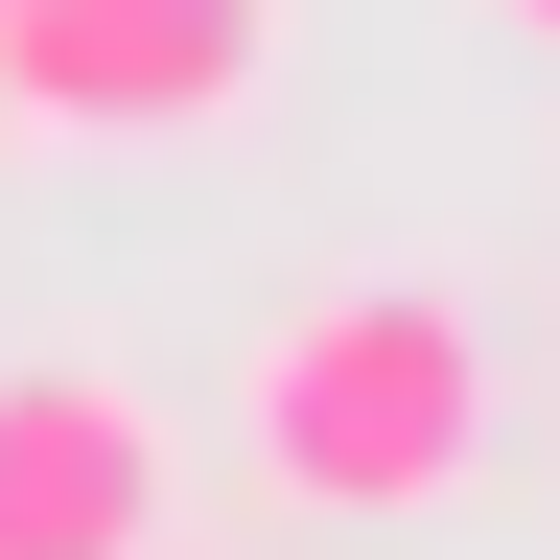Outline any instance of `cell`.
Listing matches in <instances>:
<instances>
[{"mask_svg":"<svg viewBox=\"0 0 560 560\" xmlns=\"http://www.w3.org/2000/svg\"><path fill=\"white\" fill-rule=\"evenodd\" d=\"M234 444H257L280 514H350V537L467 514V467H490V327L444 304V280H327V304L257 327Z\"/></svg>","mask_w":560,"mask_h":560,"instance_id":"cell-1","label":"cell"},{"mask_svg":"<svg viewBox=\"0 0 560 560\" xmlns=\"http://www.w3.org/2000/svg\"><path fill=\"white\" fill-rule=\"evenodd\" d=\"M280 94V0H0L24 140H210Z\"/></svg>","mask_w":560,"mask_h":560,"instance_id":"cell-2","label":"cell"},{"mask_svg":"<svg viewBox=\"0 0 560 560\" xmlns=\"http://www.w3.org/2000/svg\"><path fill=\"white\" fill-rule=\"evenodd\" d=\"M164 490H187V444H164L140 374H94V350H0V560H140Z\"/></svg>","mask_w":560,"mask_h":560,"instance_id":"cell-3","label":"cell"},{"mask_svg":"<svg viewBox=\"0 0 560 560\" xmlns=\"http://www.w3.org/2000/svg\"><path fill=\"white\" fill-rule=\"evenodd\" d=\"M490 24H514V47H560V0H490Z\"/></svg>","mask_w":560,"mask_h":560,"instance_id":"cell-4","label":"cell"}]
</instances>
